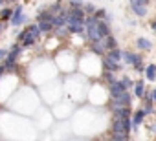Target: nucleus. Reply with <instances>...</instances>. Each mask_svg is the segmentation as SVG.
<instances>
[{
    "mask_svg": "<svg viewBox=\"0 0 156 141\" xmlns=\"http://www.w3.org/2000/svg\"><path fill=\"white\" fill-rule=\"evenodd\" d=\"M98 26H99V20H98V19H94V17L85 19V29H87L88 39H90L92 42H99V40H103V39L99 37V29H98Z\"/></svg>",
    "mask_w": 156,
    "mask_h": 141,
    "instance_id": "obj_1",
    "label": "nucleus"
},
{
    "mask_svg": "<svg viewBox=\"0 0 156 141\" xmlns=\"http://www.w3.org/2000/svg\"><path fill=\"white\" fill-rule=\"evenodd\" d=\"M130 132V119L123 117V119H116L114 121V136H121V137H129Z\"/></svg>",
    "mask_w": 156,
    "mask_h": 141,
    "instance_id": "obj_2",
    "label": "nucleus"
},
{
    "mask_svg": "<svg viewBox=\"0 0 156 141\" xmlns=\"http://www.w3.org/2000/svg\"><path fill=\"white\" fill-rule=\"evenodd\" d=\"M68 22H85V11L81 8H72L68 11Z\"/></svg>",
    "mask_w": 156,
    "mask_h": 141,
    "instance_id": "obj_3",
    "label": "nucleus"
},
{
    "mask_svg": "<svg viewBox=\"0 0 156 141\" xmlns=\"http://www.w3.org/2000/svg\"><path fill=\"white\" fill-rule=\"evenodd\" d=\"M26 20V15L22 11V6H15L13 8V17H11V24L13 26H20Z\"/></svg>",
    "mask_w": 156,
    "mask_h": 141,
    "instance_id": "obj_4",
    "label": "nucleus"
},
{
    "mask_svg": "<svg viewBox=\"0 0 156 141\" xmlns=\"http://www.w3.org/2000/svg\"><path fill=\"white\" fill-rule=\"evenodd\" d=\"M20 51H22V46H20V44H15V46L8 51V60H6V64H15L17 59H19V55H20Z\"/></svg>",
    "mask_w": 156,
    "mask_h": 141,
    "instance_id": "obj_5",
    "label": "nucleus"
},
{
    "mask_svg": "<svg viewBox=\"0 0 156 141\" xmlns=\"http://www.w3.org/2000/svg\"><path fill=\"white\" fill-rule=\"evenodd\" d=\"M129 101H130V95H129L127 92H123V94H119V95L114 97V105H116V108H127Z\"/></svg>",
    "mask_w": 156,
    "mask_h": 141,
    "instance_id": "obj_6",
    "label": "nucleus"
},
{
    "mask_svg": "<svg viewBox=\"0 0 156 141\" xmlns=\"http://www.w3.org/2000/svg\"><path fill=\"white\" fill-rule=\"evenodd\" d=\"M130 8L134 9V13H136L138 17H145V15H147V8L141 6L140 2H136V0H130Z\"/></svg>",
    "mask_w": 156,
    "mask_h": 141,
    "instance_id": "obj_7",
    "label": "nucleus"
},
{
    "mask_svg": "<svg viewBox=\"0 0 156 141\" xmlns=\"http://www.w3.org/2000/svg\"><path fill=\"white\" fill-rule=\"evenodd\" d=\"M125 92V86H123V83L121 81H114V83H110V94L116 97V95H119V94H123Z\"/></svg>",
    "mask_w": 156,
    "mask_h": 141,
    "instance_id": "obj_8",
    "label": "nucleus"
},
{
    "mask_svg": "<svg viewBox=\"0 0 156 141\" xmlns=\"http://www.w3.org/2000/svg\"><path fill=\"white\" fill-rule=\"evenodd\" d=\"M68 31L70 33H83L85 31V22H68Z\"/></svg>",
    "mask_w": 156,
    "mask_h": 141,
    "instance_id": "obj_9",
    "label": "nucleus"
},
{
    "mask_svg": "<svg viewBox=\"0 0 156 141\" xmlns=\"http://www.w3.org/2000/svg\"><path fill=\"white\" fill-rule=\"evenodd\" d=\"M105 59H107V60H110V62H114V64H118V62H119V59H121V51H119L118 48H116V50H110V53H108Z\"/></svg>",
    "mask_w": 156,
    "mask_h": 141,
    "instance_id": "obj_10",
    "label": "nucleus"
},
{
    "mask_svg": "<svg viewBox=\"0 0 156 141\" xmlns=\"http://www.w3.org/2000/svg\"><path fill=\"white\" fill-rule=\"evenodd\" d=\"M13 17V9L11 8H4V9H0V20L6 22V20H11Z\"/></svg>",
    "mask_w": 156,
    "mask_h": 141,
    "instance_id": "obj_11",
    "label": "nucleus"
},
{
    "mask_svg": "<svg viewBox=\"0 0 156 141\" xmlns=\"http://www.w3.org/2000/svg\"><path fill=\"white\" fill-rule=\"evenodd\" d=\"M145 75H147L149 81H154V79H156V66H154V64H149V66L145 68Z\"/></svg>",
    "mask_w": 156,
    "mask_h": 141,
    "instance_id": "obj_12",
    "label": "nucleus"
},
{
    "mask_svg": "<svg viewBox=\"0 0 156 141\" xmlns=\"http://www.w3.org/2000/svg\"><path fill=\"white\" fill-rule=\"evenodd\" d=\"M37 28H39L41 33H50V31L53 29V24H51V22H39Z\"/></svg>",
    "mask_w": 156,
    "mask_h": 141,
    "instance_id": "obj_13",
    "label": "nucleus"
},
{
    "mask_svg": "<svg viewBox=\"0 0 156 141\" xmlns=\"http://www.w3.org/2000/svg\"><path fill=\"white\" fill-rule=\"evenodd\" d=\"M37 20H39V22H51V20H53V15H51L50 11H42V13L37 17Z\"/></svg>",
    "mask_w": 156,
    "mask_h": 141,
    "instance_id": "obj_14",
    "label": "nucleus"
},
{
    "mask_svg": "<svg viewBox=\"0 0 156 141\" xmlns=\"http://www.w3.org/2000/svg\"><path fill=\"white\" fill-rule=\"evenodd\" d=\"M98 29H99V37H101V39H105V37H108V35H110V33H108V26H107L105 22H101V20H99Z\"/></svg>",
    "mask_w": 156,
    "mask_h": 141,
    "instance_id": "obj_15",
    "label": "nucleus"
},
{
    "mask_svg": "<svg viewBox=\"0 0 156 141\" xmlns=\"http://www.w3.org/2000/svg\"><path fill=\"white\" fill-rule=\"evenodd\" d=\"M105 48H108V50H116V39L112 37V35H108V37H105Z\"/></svg>",
    "mask_w": 156,
    "mask_h": 141,
    "instance_id": "obj_16",
    "label": "nucleus"
},
{
    "mask_svg": "<svg viewBox=\"0 0 156 141\" xmlns=\"http://www.w3.org/2000/svg\"><path fill=\"white\" fill-rule=\"evenodd\" d=\"M123 117H130L129 108H116V119H123Z\"/></svg>",
    "mask_w": 156,
    "mask_h": 141,
    "instance_id": "obj_17",
    "label": "nucleus"
},
{
    "mask_svg": "<svg viewBox=\"0 0 156 141\" xmlns=\"http://www.w3.org/2000/svg\"><path fill=\"white\" fill-rule=\"evenodd\" d=\"M138 46H140L141 50H151V48H152V44H151L149 39H138Z\"/></svg>",
    "mask_w": 156,
    "mask_h": 141,
    "instance_id": "obj_18",
    "label": "nucleus"
},
{
    "mask_svg": "<svg viewBox=\"0 0 156 141\" xmlns=\"http://www.w3.org/2000/svg\"><path fill=\"white\" fill-rule=\"evenodd\" d=\"M143 115H145V112H143V110H138V112L134 114V121H132V125H134V126H138V125L143 121Z\"/></svg>",
    "mask_w": 156,
    "mask_h": 141,
    "instance_id": "obj_19",
    "label": "nucleus"
},
{
    "mask_svg": "<svg viewBox=\"0 0 156 141\" xmlns=\"http://www.w3.org/2000/svg\"><path fill=\"white\" fill-rule=\"evenodd\" d=\"M134 94H136L138 97H143V95H145V92H143V83H141V81H138V83H136V88H134Z\"/></svg>",
    "mask_w": 156,
    "mask_h": 141,
    "instance_id": "obj_20",
    "label": "nucleus"
},
{
    "mask_svg": "<svg viewBox=\"0 0 156 141\" xmlns=\"http://www.w3.org/2000/svg\"><path fill=\"white\" fill-rule=\"evenodd\" d=\"M92 50L96 51V53H103V50H105V44L99 40V42H94V46H92Z\"/></svg>",
    "mask_w": 156,
    "mask_h": 141,
    "instance_id": "obj_21",
    "label": "nucleus"
},
{
    "mask_svg": "<svg viewBox=\"0 0 156 141\" xmlns=\"http://www.w3.org/2000/svg\"><path fill=\"white\" fill-rule=\"evenodd\" d=\"M103 62H105V66H107L108 70H112V72L119 70V64H114V62H110V60H107V59H103Z\"/></svg>",
    "mask_w": 156,
    "mask_h": 141,
    "instance_id": "obj_22",
    "label": "nucleus"
},
{
    "mask_svg": "<svg viewBox=\"0 0 156 141\" xmlns=\"http://www.w3.org/2000/svg\"><path fill=\"white\" fill-rule=\"evenodd\" d=\"M85 11H87V13H96V8H94L92 4H87V6H85Z\"/></svg>",
    "mask_w": 156,
    "mask_h": 141,
    "instance_id": "obj_23",
    "label": "nucleus"
},
{
    "mask_svg": "<svg viewBox=\"0 0 156 141\" xmlns=\"http://www.w3.org/2000/svg\"><path fill=\"white\" fill-rule=\"evenodd\" d=\"M70 4H72V8H81V6H83V2H81V0H72Z\"/></svg>",
    "mask_w": 156,
    "mask_h": 141,
    "instance_id": "obj_24",
    "label": "nucleus"
},
{
    "mask_svg": "<svg viewBox=\"0 0 156 141\" xmlns=\"http://www.w3.org/2000/svg\"><path fill=\"white\" fill-rule=\"evenodd\" d=\"M110 141H127V137H121V136H112Z\"/></svg>",
    "mask_w": 156,
    "mask_h": 141,
    "instance_id": "obj_25",
    "label": "nucleus"
},
{
    "mask_svg": "<svg viewBox=\"0 0 156 141\" xmlns=\"http://www.w3.org/2000/svg\"><path fill=\"white\" fill-rule=\"evenodd\" d=\"M143 112H147V114H151V112H152V106H151V105H147V106H145V110H143Z\"/></svg>",
    "mask_w": 156,
    "mask_h": 141,
    "instance_id": "obj_26",
    "label": "nucleus"
},
{
    "mask_svg": "<svg viewBox=\"0 0 156 141\" xmlns=\"http://www.w3.org/2000/svg\"><path fill=\"white\" fill-rule=\"evenodd\" d=\"M136 2H140L141 6H147V4H149V0H136Z\"/></svg>",
    "mask_w": 156,
    "mask_h": 141,
    "instance_id": "obj_27",
    "label": "nucleus"
},
{
    "mask_svg": "<svg viewBox=\"0 0 156 141\" xmlns=\"http://www.w3.org/2000/svg\"><path fill=\"white\" fill-rule=\"evenodd\" d=\"M64 33H66L64 28H59V29H57V35H64Z\"/></svg>",
    "mask_w": 156,
    "mask_h": 141,
    "instance_id": "obj_28",
    "label": "nucleus"
},
{
    "mask_svg": "<svg viewBox=\"0 0 156 141\" xmlns=\"http://www.w3.org/2000/svg\"><path fill=\"white\" fill-rule=\"evenodd\" d=\"M6 55H8V51H6V50H0V59L6 57Z\"/></svg>",
    "mask_w": 156,
    "mask_h": 141,
    "instance_id": "obj_29",
    "label": "nucleus"
},
{
    "mask_svg": "<svg viewBox=\"0 0 156 141\" xmlns=\"http://www.w3.org/2000/svg\"><path fill=\"white\" fill-rule=\"evenodd\" d=\"M6 72V70H4V64H0V77H2V74Z\"/></svg>",
    "mask_w": 156,
    "mask_h": 141,
    "instance_id": "obj_30",
    "label": "nucleus"
},
{
    "mask_svg": "<svg viewBox=\"0 0 156 141\" xmlns=\"http://www.w3.org/2000/svg\"><path fill=\"white\" fill-rule=\"evenodd\" d=\"M6 2H8V0H0V8H2V9H4V6H6Z\"/></svg>",
    "mask_w": 156,
    "mask_h": 141,
    "instance_id": "obj_31",
    "label": "nucleus"
},
{
    "mask_svg": "<svg viewBox=\"0 0 156 141\" xmlns=\"http://www.w3.org/2000/svg\"><path fill=\"white\" fill-rule=\"evenodd\" d=\"M2 29H4V22L0 20V33H2Z\"/></svg>",
    "mask_w": 156,
    "mask_h": 141,
    "instance_id": "obj_32",
    "label": "nucleus"
},
{
    "mask_svg": "<svg viewBox=\"0 0 156 141\" xmlns=\"http://www.w3.org/2000/svg\"><path fill=\"white\" fill-rule=\"evenodd\" d=\"M152 29H154V31H156V22H152Z\"/></svg>",
    "mask_w": 156,
    "mask_h": 141,
    "instance_id": "obj_33",
    "label": "nucleus"
},
{
    "mask_svg": "<svg viewBox=\"0 0 156 141\" xmlns=\"http://www.w3.org/2000/svg\"><path fill=\"white\" fill-rule=\"evenodd\" d=\"M152 97H154V101H156V90H154V94H152Z\"/></svg>",
    "mask_w": 156,
    "mask_h": 141,
    "instance_id": "obj_34",
    "label": "nucleus"
}]
</instances>
